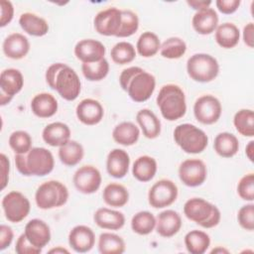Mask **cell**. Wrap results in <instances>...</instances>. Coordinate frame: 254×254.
I'll return each mask as SVG.
<instances>
[{
	"label": "cell",
	"instance_id": "cell-1",
	"mask_svg": "<svg viewBox=\"0 0 254 254\" xmlns=\"http://www.w3.org/2000/svg\"><path fill=\"white\" fill-rule=\"evenodd\" d=\"M48 85L67 101L75 100L81 90L80 79L73 68L63 63L50 65L46 71Z\"/></svg>",
	"mask_w": 254,
	"mask_h": 254
},
{
	"label": "cell",
	"instance_id": "cell-2",
	"mask_svg": "<svg viewBox=\"0 0 254 254\" xmlns=\"http://www.w3.org/2000/svg\"><path fill=\"white\" fill-rule=\"evenodd\" d=\"M119 83L133 101L144 102L153 94L156 78L140 66H130L120 73Z\"/></svg>",
	"mask_w": 254,
	"mask_h": 254
},
{
	"label": "cell",
	"instance_id": "cell-3",
	"mask_svg": "<svg viewBox=\"0 0 254 254\" xmlns=\"http://www.w3.org/2000/svg\"><path fill=\"white\" fill-rule=\"evenodd\" d=\"M15 164L18 172L23 176L44 177L54 170L55 160L48 149L34 147L26 154H16Z\"/></svg>",
	"mask_w": 254,
	"mask_h": 254
},
{
	"label": "cell",
	"instance_id": "cell-4",
	"mask_svg": "<svg viewBox=\"0 0 254 254\" xmlns=\"http://www.w3.org/2000/svg\"><path fill=\"white\" fill-rule=\"evenodd\" d=\"M156 101L162 116L169 121H176L186 114V95L184 90L177 84L168 83L163 85Z\"/></svg>",
	"mask_w": 254,
	"mask_h": 254
},
{
	"label": "cell",
	"instance_id": "cell-5",
	"mask_svg": "<svg viewBox=\"0 0 254 254\" xmlns=\"http://www.w3.org/2000/svg\"><path fill=\"white\" fill-rule=\"evenodd\" d=\"M186 217L203 228L216 226L221 218L218 207L201 197H191L184 205Z\"/></svg>",
	"mask_w": 254,
	"mask_h": 254
},
{
	"label": "cell",
	"instance_id": "cell-6",
	"mask_svg": "<svg viewBox=\"0 0 254 254\" xmlns=\"http://www.w3.org/2000/svg\"><path fill=\"white\" fill-rule=\"evenodd\" d=\"M174 140L188 154H199L205 150L208 144V138L204 131L190 123L180 124L175 128Z\"/></svg>",
	"mask_w": 254,
	"mask_h": 254
},
{
	"label": "cell",
	"instance_id": "cell-7",
	"mask_svg": "<svg viewBox=\"0 0 254 254\" xmlns=\"http://www.w3.org/2000/svg\"><path fill=\"white\" fill-rule=\"evenodd\" d=\"M68 199V190L60 181L51 180L43 183L36 190V204L41 209L63 206Z\"/></svg>",
	"mask_w": 254,
	"mask_h": 254
},
{
	"label": "cell",
	"instance_id": "cell-8",
	"mask_svg": "<svg viewBox=\"0 0 254 254\" xmlns=\"http://www.w3.org/2000/svg\"><path fill=\"white\" fill-rule=\"evenodd\" d=\"M189 76L197 82L212 81L219 72V64L215 58L208 54H194L187 62Z\"/></svg>",
	"mask_w": 254,
	"mask_h": 254
},
{
	"label": "cell",
	"instance_id": "cell-9",
	"mask_svg": "<svg viewBox=\"0 0 254 254\" xmlns=\"http://www.w3.org/2000/svg\"><path fill=\"white\" fill-rule=\"evenodd\" d=\"M2 208L8 221L18 223L28 216L31 204L27 196L22 192L13 190L2 198Z\"/></svg>",
	"mask_w": 254,
	"mask_h": 254
},
{
	"label": "cell",
	"instance_id": "cell-10",
	"mask_svg": "<svg viewBox=\"0 0 254 254\" xmlns=\"http://www.w3.org/2000/svg\"><path fill=\"white\" fill-rule=\"evenodd\" d=\"M178 193V187L173 181L162 179L150 188L148 201L154 208H164L176 201Z\"/></svg>",
	"mask_w": 254,
	"mask_h": 254
},
{
	"label": "cell",
	"instance_id": "cell-11",
	"mask_svg": "<svg viewBox=\"0 0 254 254\" xmlns=\"http://www.w3.org/2000/svg\"><path fill=\"white\" fill-rule=\"evenodd\" d=\"M222 106L220 101L211 94L198 97L193 104V114L195 119L205 125H210L218 121L221 116Z\"/></svg>",
	"mask_w": 254,
	"mask_h": 254
},
{
	"label": "cell",
	"instance_id": "cell-12",
	"mask_svg": "<svg viewBox=\"0 0 254 254\" xmlns=\"http://www.w3.org/2000/svg\"><path fill=\"white\" fill-rule=\"evenodd\" d=\"M207 177L205 164L199 159L185 160L179 167V178L188 187H198Z\"/></svg>",
	"mask_w": 254,
	"mask_h": 254
},
{
	"label": "cell",
	"instance_id": "cell-13",
	"mask_svg": "<svg viewBox=\"0 0 254 254\" xmlns=\"http://www.w3.org/2000/svg\"><path fill=\"white\" fill-rule=\"evenodd\" d=\"M72 181L75 189L79 192L90 194L98 190L102 178L97 168L91 165H85L75 171Z\"/></svg>",
	"mask_w": 254,
	"mask_h": 254
},
{
	"label": "cell",
	"instance_id": "cell-14",
	"mask_svg": "<svg viewBox=\"0 0 254 254\" xmlns=\"http://www.w3.org/2000/svg\"><path fill=\"white\" fill-rule=\"evenodd\" d=\"M93 25L98 34L116 37L121 26V10L115 7L101 10L94 17Z\"/></svg>",
	"mask_w": 254,
	"mask_h": 254
},
{
	"label": "cell",
	"instance_id": "cell-15",
	"mask_svg": "<svg viewBox=\"0 0 254 254\" xmlns=\"http://www.w3.org/2000/svg\"><path fill=\"white\" fill-rule=\"evenodd\" d=\"M104 45L93 39H84L76 43L74 47V55L82 64L96 63L104 59Z\"/></svg>",
	"mask_w": 254,
	"mask_h": 254
},
{
	"label": "cell",
	"instance_id": "cell-16",
	"mask_svg": "<svg viewBox=\"0 0 254 254\" xmlns=\"http://www.w3.org/2000/svg\"><path fill=\"white\" fill-rule=\"evenodd\" d=\"M75 113L77 119L81 123L91 126L98 124L102 120L104 116V109L98 100L85 98L77 104Z\"/></svg>",
	"mask_w": 254,
	"mask_h": 254
},
{
	"label": "cell",
	"instance_id": "cell-17",
	"mask_svg": "<svg viewBox=\"0 0 254 254\" xmlns=\"http://www.w3.org/2000/svg\"><path fill=\"white\" fill-rule=\"evenodd\" d=\"M95 243L93 230L86 225H76L68 233V244L77 253L90 251Z\"/></svg>",
	"mask_w": 254,
	"mask_h": 254
},
{
	"label": "cell",
	"instance_id": "cell-18",
	"mask_svg": "<svg viewBox=\"0 0 254 254\" xmlns=\"http://www.w3.org/2000/svg\"><path fill=\"white\" fill-rule=\"evenodd\" d=\"M24 234L31 244L40 249L51 241L50 226L42 219H31L25 226Z\"/></svg>",
	"mask_w": 254,
	"mask_h": 254
},
{
	"label": "cell",
	"instance_id": "cell-19",
	"mask_svg": "<svg viewBox=\"0 0 254 254\" xmlns=\"http://www.w3.org/2000/svg\"><path fill=\"white\" fill-rule=\"evenodd\" d=\"M182 227L181 215L173 210L167 209L160 212L156 217V231L162 237H172L177 234Z\"/></svg>",
	"mask_w": 254,
	"mask_h": 254
},
{
	"label": "cell",
	"instance_id": "cell-20",
	"mask_svg": "<svg viewBox=\"0 0 254 254\" xmlns=\"http://www.w3.org/2000/svg\"><path fill=\"white\" fill-rule=\"evenodd\" d=\"M4 55L12 60H21L30 51V42L24 35L13 33L6 37L2 45Z\"/></svg>",
	"mask_w": 254,
	"mask_h": 254
},
{
	"label": "cell",
	"instance_id": "cell-21",
	"mask_svg": "<svg viewBox=\"0 0 254 254\" xmlns=\"http://www.w3.org/2000/svg\"><path fill=\"white\" fill-rule=\"evenodd\" d=\"M130 157L123 149H113L109 152L106 159V170L107 173L115 178H124L129 170Z\"/></svg>",
	"mask_w": 254,
	"mask_h": 254
},
{
	"label": "cell",
	"instance_id": "cell-22",
	"mask_svg": "<svg viewBox=\"0 0 254 254\" xmlns=\"http://www.w3.org/2000/svg\"><path fill=\"white\" fill-rule=\"evenodd\" d=\"M191 25L194 31L200 35H209L214 32L218 26V16L214 9L208 7L192 16Z\"/></svg>",
	"mask_w": 254,
	"mask_h": 254
},
{
	"label": "cell",
	"instance_id": "cell-23",
	"mask_svg": "<svg viewBox=\"0 0 254 254\" xmlns=\"http://www.w3.org/2000/svg\"><path fill=\"white\" fill-rule=\"evenodd\" d=\"M42 137L48 145L61 147L70 140V129L63 122H53L44 128Z\"/></svg>",
	"mask_w": 254,
	"mask_h": 254
},
{
	"label": "cell",
	"instance_id": "cell-24",
	"mask_svg": "<svg viewBox=\"0 0 254 254\" xmlns=\"http://www.w3.org/2000/svg\"><path fill=\"white\" fill-rule=\"evenodd\" d=\"M97 226L108 230H118L125 224V216L122 212L107 207L98 208L93 215Z\"/></svg>",
	"mask_w": 254,
	"mask_h": 254
},
{
	"label": "cell",
	"instance_id": "cell-25",
	"mask_svg": "<svg viewBox=\"0 0 254 254\" xmlns=\"http://www.w3.org/2000/svg\"><path fill=\"white\" fill-rule=\"evenodd\" d=\"M58 101L56 97L48 92H42L35 95L31 101L32 112L40 118H49L58 111Z\"/></svg>",
	"mask_w": 254,
	"mask_h": 254
},
{
	"label": "cell",
	"instance_id": "cell-26",
	"mask_svg": "<svg viewBox=\"0 0 254 254\" xmlns=\"http://www.w3.org/2000/svg\"><path fill=\"white\" fill-rule=\"evenodd\" d=\"M24 85V77L22 72L16 68H6L0 74L1 92L14 97L21 91Z\"/></svg>",
	"mask_w": 254,
	"mask_h": 254
},
{
	"label": "cell",
	"instance_id": "cell-27",
	"mask_svg": "<svg viewBox=\"0 0 254 254\" xmlns=\"http://www.w3.org/2000/svg\"><path fill=\"white\" fill-rule=\"evenodd\" d=\"M136 121L141 127L143 135L148 139H155L161 133V121L157 115L148 108L139 110L136 114Z\"/></svg>",
	"mask_w": 254,
	"mask_h": 254
},
{
	"label": "cell",
	"instance_id": "cell-28",
	"mask_svg": "<svg viewBox=\"0 0 254 254\" xmlns=\"http://www.w3.org/2000/svg\"><path fill=\"white\" fill-rule=\"evenodd\" d=\"M19 24L23 31L31 36L42 37L49 32L48 22L34 13H23L19 18Z\"/></svg>",
	"mask_w": 254,
	"mask_h": 254
},
{
	"label": "cell",
	"instance_id": "cell-29",
	"mask_svg": "<svg viewBox=\"0 0 254 254\" xmlns=\"http://www.w3.org/2000/svg\"><path fill=\"white\" fill-rule=\"evenodd\" d=\"M140 136L139 128L130 121H124L117 124L112 131L113 140L123 146H132L137 143Z\"/></svg>",
	"mask_w": 254,
	"mask_h": 254
},
{
	"label": "cell",
	"instance_id": "cell-30",
	"mask_svg": "<svg viewBox=\"0 0 254 254\" xmlns=\"http://www.w3.org/2000/svg\"><path fill=\"white\" fill-rule=\"evenodd\" d=\"M157 162L153 157L144 155L138 157L132 167L133 177L139 182L151 181L157 173Z\"/></svg>",
	"mask_w": 254,
	"mask_h": 254
},
{
	"label": "cell",
	"instance_id": "cell-31",
	"mask_svg": "<svg viewBox=\"0 0 254 254\" xmlns=\"http://www.w3.org/2000/svg\"><path fill=\"white\" fill-rule=\"evenodd\" d=\"M213 148L220 157L231 158L235 156L239 150V141L235 135L229 132H221L216 135Z\"/></svg>",
	"mask_w": 254,
	"mask_h": 254
},
{
	"label": "cell",
	"instance_id": "cell-32",
	"mask_svg": "<svg viewBox=\"0 0 254 254\" xmlns=\"http://www.w3.org/2000/svg\"><path fill=\"white\" fill-rule=\"evenodd\" d=\"M240 39L238 27L233 23H223L215 30V41L223 49L234 48Z\"/></svg>",
	"mask_w": 254,
	"mask_h": 254
},
{
	"label": "cell",
	"instance_id": "cell-33",
	"mask_svg": "<svg viewBox=\"0 0 254 254\" xmlns=\"http://www.w3.org/2000/svg\"><path fill=\"white\" fill-rule=\"evenodd\" d=\"M102 198L109 206L122 207L129 200V192L124 186L117 183H111L104 188Z\"/></svg>",
	"mask_w": 254,
	"mask_h": 254
},
{
	"label": "cell",
	"instance_id": "cell-34",
	"mask_svg": "<svg viewBox=\"0 0 254 254\" xmlns=\"http://www.w3.org/2000/svg\"><path fill=\"white\" fill-rule=\"evenodd\" d=\"M84 156V150L80 143L69 140L59 149V158L61 162L68 167L77 165Z\"/></svg>",
	"mask_w": 254,
	"mask_h": 254
},
{
	"label": "cell",
	"instance_id": "cell-35",
	"mask_svg": "<svg viewBox=\"0 0 254 254\" xmlns=\"http://www.w3.org/2000/svg\"><path fill=\"white\" fill-rule=\"evenodd\" d=\"M185 245L190 254H203L210 245V237L204 231L193 229L186 234Z\"/></svg>",
	"mask_w": 254,
	"mask_h": 254
},
{
	"label": "cell",
	"instance_id": "cell-36",
	"mask_svg": "<svg viewBox=\"0 0 254 254\" xmlns=\"http://www.w3.org/2000/svg\"><path fill=\"white\" fill-rule=\"evenodd\" d=\"M126 245L122 237L115 233L103 232L98 238V251L102 254H121Z\"/></svg>",
	"mask_w": 254,
	"mask_h": 254
},
{
	"label": "cell",
	"instance_id": "cell-37",
	"mask_svg": "<svg viewBox=\"0 0 254 254\" xmlns=\"http://www.w3.org/2000/svg\"><path fill=\"white\" fill-rule=\"evenodd\" d=\"M161 48V42L159 37L153 32H144L140 35L136 49L140 56L143 58H151L154 57Z\"/></svg>",
	"mask_w": 254,
	"mask_h": 254
},
{
	"label": "cell",
	"instance_id": "cell-38",
	"mask_svg": "<svg viewBox=\"0 0 254 254\" xmlns=\"http://www.w3.org/2000/svg\"><path fill=\"white\" fill-rule=\"evenodd\" d=\"M233 124L237 132L245 137L254 136V112L252 109H240L233 117Z\"/></svg>",
	"mask_w": 254,
	"mask_h": 254
},
{
	"label": "cell",
	"instance_id": "cell-39",
	"mask_svg": "<svg viewBox=\"0 0 254 254\" xmlns=\"http://www.w3.org/2000/svg\"><path fill=\"white\" fill-rule=\"evenodd\" d=\"M156 227V217L147 210L139 211L131 219L132 230L139 235H148Z\"/></svg>",
	"mask_w": 254,
	"mask_h": 254
},
{
	"label": "cell",
	"instance_id": "cell-40",
	"mask_svg": "<svg viewBox=\"0 0 254 254\" xmlns=\"http://www.w3.org/2000/svg\"><path fill=\"white\" fill-rule=\"evenodd\" d=\"M187 52V44L184 40L178 37H172L167 39L160 48L161 56L170 59H180L182 58Z\"/></svg>",
	"mask_w": 254,
	"mask_h": 254
},
{
	"label": "cell",
	"instance_id": "cell-41",
	"mask_svg": "<svg viewBox=\"0 0 254 254\" xmlns=\"http://www.w3.org/2000/svg\"><path fill=\"white\" fill-rule=\"evenodd\" d=\"M110 57L115 64H126L134 61L136 58V50L134 46L128 42H119L111 49Z\"/></svg>",
	"mask_w": 254,
	"mask_h": 254
},
{
	"label": "cell",
	"instance_id": "cell-42",
	"mask_svg": "<svg viewBox=\"0 0 254 254\" xmlns=\"http://www.w3.org/2000/svg\"><path fill=\"white\" fill-rule=\"evenodd\" d=\"M81 71L84 77L90 81H99L106 77L109 72V64L104 58L96 63L82 64Z\"/></svg>",
	"mask_w": 254,
	"mask_h": 254
},
{
	"label": "cell",
	"instance_id": "cell-43",
	"mask_svg": "<svg viewBox=\"0 0 254 254\" xmlns=\"http://www.w3.org/2000/svg\"><path fill=\"white\" fill-rule=\"evenodd\" d=\"M139 28V18L131 10H121V26L116 35L118 38H127L134 35Z\"/></svg>",
	"mask_w": 254,
	"mask_h": 254
},
{
	"label": "cell",
	"instance_id": "cell-44",
	"mask_svg": "<svg viewBox=\"0 0 254 254\" xmlns=\"http://www.w3.org/2000/svg\"><path fill=\"white\" fill-rule=\"evenodd\" d=\"M8 143L15 154H26L32 149V137L23 130L14 131L9 136Z\"/></svg>",
	"mask_w": 254,
	"mask_h": 254
},
{
	"label": "cell",
	"instance_id": "cell-45",
	"mask_svg": "<svg viewBox=\"0 0 254 254\" xmlns=\"http://www.w3.org/2000/svg\"><path fill=\"white\" fill-rule=\"evenodd\" d=\"M238 195L247 201L254 200V174L249 173L243 176L237 185Z\"/></svg>",
	"mask_w": 254,
	"mask_h": 254
},
{
	"label": "cell",
	"instance_id": "cell-46",
	"mask_svg": "<svg viewBox=\"0 0 254 254\" xmlns=\"http://www.w3.org/2000/svg\"><path fill=\"white\" fill-rule=\"evenodd\" d=\"M237 220L240 226L248 231L254 229V204L248 203L243 205L237 213Z\"/></svg>",
	"mask_w": 254,
	"mask_h": 254
},
{
	"label": "cell",
	"instance_id": "cell-47",
	"mask_svg": "<svg viewBox=\"0 0 254 254\" xmlns=\"http://www.w3.org/2000/svg\"><path fill=\"white\" fill-rule=\"evenodd\" d=\"M15 252L17 254H39L42 252V249L37 248L33 244H31L27 239L26 235L22 233L16 241Z\"/></svg>",
	"mask_w": 254,
	"mask_h": 254
},
{
	"label": "cell",
	"instance_id": "cell-48",
	"mask_svg": "<svg viewBox=\"0 0 254 254\" xmlns=\"http://www.w3.org/2000/svg\"><path fill=\"white\" fill-rule=\"evenodd\" d=\"M1 8V19H0V27H5L8 25L14 16V7L10 1L1 0L0 1Z\"/></svg>",
	"mask_w": 254,
	"mask_h": 254
},
{
	"label": "cell",
	"instance_id": "cell-49",
	"mask_svg": "<svg viewBox=\"0 0 254 254\" xmlns=\"http://www.w3.org/2000/svg\"><path fill=\"white\" fill-rule=\"evenodd\" d=\"M14 238V232L12 228L8 225L1 224L0 226V250H5L8 248Z\"/></svg>",
	"mask_w": 254,
	"mask_h": 254
},
{
	"label": "cell",
	"instance_id": "cell-50",
	"mask_svg": "<svg viewBox=\"0 0 254 254\" xmlns=\"http://www.w3.org/2000/svg\"><path fill=\"white\" fill-rule=\"evenodd\" d=\"M240 0H216L215 5L222 14H232L240 6Z\"/></svg>",
	"mask_w": 254,
	"mask_h": 254
},
{
	"label": "cell",
	"instance_id": "cell-51",
	"mask_svg": "<svg viewBox=\"0 0 254 254\" xmlns=\"http://www.w3.org/2000/svg\"><path fill=\"white\" fill-rule=\"evenodd\" d=\"M0 163H1V190H4L9 181L10 162L7 156L3 153L0 154Z\"/></svg>",
	"mask_w": 254,
	"mask_h": 254
},
{
	"label": "cell",
	"instance_id": "cell-52",
	"mask_svg": "<svg viewBox=\"0 0 254 254\" xmlns=\"http://www.w3.org/2000/svg\"><path fill=\"white\" fill-rule=\"evenodd\" d=\"M243 41L249 48L254 47V25L252 22L248 23L243 28Z\"/></svg>",
	"mask_w": 254,
	"mask_h": 254
},
{
	"label": "cell",
	"instance_id": "cell-53",
	"mask_svg": "<svg viewBox=\"0 0 254 254\" xmlns=\"http://www.w3.org/2000/svg\"><path fill=\"white\" fill-rule=\"evenodd\" d=\"M188 5L190 7H191L192 9L196 10V11H199V10H202V9H205V8H208L209 5L211 4V1H204V0H190V1H187Z\"/></svg>",
	"mask_w": 254,
	"mask_h": 254
},
{
	"label": "cell",
	"instance_id": "cell-54",
	"mask_svg": "<svg viewBox=\"0 0 254 254\" xmlns=\"http://www.w3.org/2000/svg\"><path fill=\"white\" fill-rule=\"evenodd\" d=\"M245 154H246L247 158L249 159V161L253 162V158H254V141L253 140H251L247 144V146L245 148Z\"/></svg>",
	"mask_w": 254,
	"mask_h": 254
},
{
	"label": "cell",
	"instance_id": "cell-55",
	"mask_svg": "<svg viewBox=\"0 0 254 254\" xmlns=\"http://www.w3.org/2000/svg\"><path fill=\"white\" fill-rule=\"evenodd\" d=\"M48 252H49L50 254H64V253L68 254V253H69V251H68L67 249H65V248H64V247H62V246H57V247H55V248H52V249H50Z\"/></svg>",
	"mask_w": 254,
	"mask_h": 254
},
{
	"label": "cell",
	"instance_id": "cell-56",
	"mask_svg": "<svg viewBox=\"0 0 254 254\" xmlns=\"http://www.w3.org/2000/svg\"><path fill=\"white\" fill-rule=\"evenodd\" d=\"M210 253H211V254H213V253H229V251H228L227 249L223 248V247H216V248L212 249V250L210 251Z\"/></svg>",
	"mask_w": 254,
	"mask_h": 254
}]
</instances>
